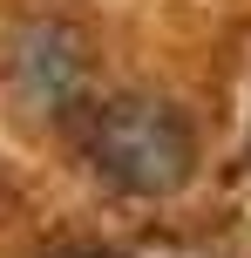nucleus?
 <instances>
[{"label": "nucleus", "mask_w": 251, "mask_h": 258, "mask_svg": "<svg viewBox=\"0 0 251 258\" xmlns=\"http://www.w3.org/2000/svg\"><path fill=\"white\" fill-rule=\"evenodd\" d=\"M89 156L116 190L170 197L190 177V163H197V143H190V122L170 102H156V95H116L89 122Z\"/></svg>", "instance_id": "nucleus-1"}, {"label": "nucleus", "mask_w": 251, "mask_h": 258, "mask_svg": "<svg viewBox=\"0 0 251 258\" xmlns=\"http://www.w3.org/2000/svg\"><path fill=\"white\" fill-rule=\"evenodd\" d=\"M75 82H81L75 41H68L61 27H27V41H21V89H27V102L54 109V102L75 95Z\"/></svg>", "instance_id": "nucleus-2"}, {"label": "nucleus", "mask_w": 251, "mask_h": 258, "mask_svg": "<svg viewBox=\"0 0 251 258\" xmlns=\"http://www.w3.org/2000/svg\"><path fill=\"white\" fill-rule=\"evenodd\" d=\"M54 258H116V251H102V245H68V251H54Z\"/></svg>", "instance_id": "nucleus-3"}]
</instances>
